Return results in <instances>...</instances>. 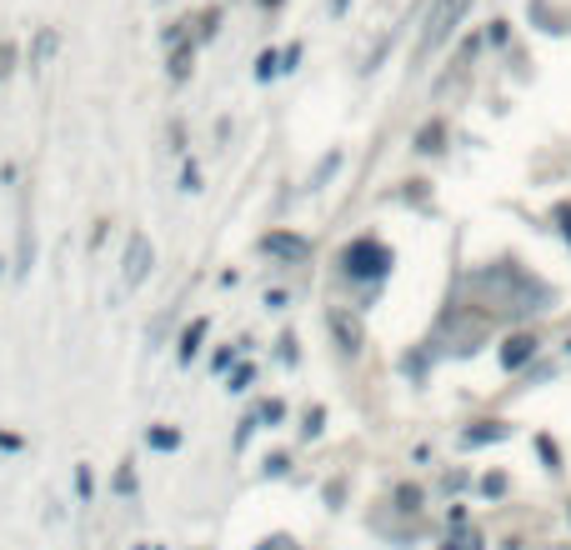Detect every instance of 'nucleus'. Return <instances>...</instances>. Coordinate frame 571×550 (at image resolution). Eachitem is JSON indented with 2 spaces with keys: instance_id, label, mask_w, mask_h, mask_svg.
Returning a JSON list of instances; mask_svg holds the SVG:
<instances>
[{
  "instance_id": "obj_4",
  "label": "nucleus",
  "mask_w": 571,
  "mask_h": 550,
  "mask_svg": "<svg viewBox=\"0 0 571 550\" xmlns=\"http://www.w3.org/2000/svg\"><path fill=\"white\" fill-rule=\"evenodd\" d=\"M266 250L281 256V260H306L311 256V246L306 241H296V235H266Z\"/></svg>"
},
{
  "instance_id": "obj_7",
  "label": "nucleus",
  "mask_w": 571,
  "mask_h": 550,
  "mask_svg": "<svg viewBox=\"0 0 571 550\" xmlns=\"http://www.w3.org/2000/svg\"><path fill=\"white\" fill-rule=\"evenodd\" d=\"M116 485H120V495H131V491H136V476H131V466H120V480H116Z\"/></svg>"
},
{
  "instance_id": "obj_10",
  "label": "nucleus",
  "mask_w": 571,
  "mask_h": 550,
  "mask_svg": "<svg viewBox=\"0 0 571 550\" xmlns=\"http://www.w3.org/2000/svg\"><path fill=\"white\" fill-rule=\"evenodd\" d=\"M266 550H286V540H276V546H266Z\"/></svg>"
},
{
  "instance_id": "obj_6",
  "label": "nucleus",
  "mask_w": 571,
  "mask_h": 550,
  "mask_svg": "<svg viewBox=\"0 0 571 550\" xmlns=\"http://www.w3.org/2000/svg\"><path fill=\"white\" fill-rule=\"evenodd\" d=\"M201 336H206V320H196V326L186 330V340H180V355H186V361H190L196 351H201Z\"/></svg>"
},
{
  "instance_id": "obj_2",
  "label": "nucleus",
  "mask_w": 571,
  "mask_h": 550,
  "mask_svg": "<svg viewBox=\"0 0 571 550\" xmlns=\"http://www.w3.org/2000/svg\"><path fill=\"white\" fill-rule=\"evenodd\" d=\"M386 266H392V250L371 246V241H361V246L346 250V270H351V276H381Z\"/></svg>"
},
{
  "instance_id": "obj_1",
  "label": "nucleus",
  "mask_w": 571,
  "mask_h": 550,
  "mask_svg": "<svg viewBox=\"0 0 571 550\" xmlns=\"http://www.w3.org/2000/svg\"><path fill=\"white\" fill-rule=\"evenodd\" d=\"M466 5H471V0H436V5H431V15H427V40H421V46L436 50L441 40L456 31V21L466 15Z\"/></svg>"
},
{
  "instance_id": "obj_3",
  "label": "nucleus",
  "mask_w": 571,
  "mask_h": 550,
  "mask_svg": "<svg viewBox=\"0 0 571 550\" xmlns=\"http://www.w3.org/2000/svg\"><path fill=\"white\" fill-rule=\"evenodd\" d=\"M151 260H155V250H151V241L145 235H131V246H126V266H120V281L131 285H141L145 281V270H151Z\"/></svg>"
},
{
  "instance_id": "obj_8",
  "label": "nucleus",
  "mask_w": 571,
  "mask_h": 550,
  "mask_svg": "<svg viewBox=\"0 0 571 550\" xmlns=\"http://www.w3.org/2000/svg\"><path fill=\"white\" fill-rule=\"evenodd\" d=\"M151 445H161V450H171V445H176V431H151Z\"/></svg>"
},
{
  "instance_id": "obj_5",
  "label": "nucleus",
  "mask_w": 571,
  "mask_h": 550,
  "mask_svg": "<svg viewBox=\"0 0 571 550\" xmlns=\"http://www.w3.org/2000/svg\"><path fill=\"white\" fill-rule=\"evenodd\" d=\"M532 355H536V340L532 336H512V340H506V351H501V365L516 371V365H526Z\"/></svg>"
},
{
  "instance_id": "obj_9",
  "label": "nucleus",
  "mask_w": 571,
  "mask_h": 550,
  "mask_svg": "<svg viewBox=\"0 0 571 550\" xmlns=\"http://www.w3.org/2000/svg\"><path fill=\"white\" fill-rule=\"evenodd\" d=\"M561 231H567V241H571V206H561Z\"/></svg>"
}]
</instances>
